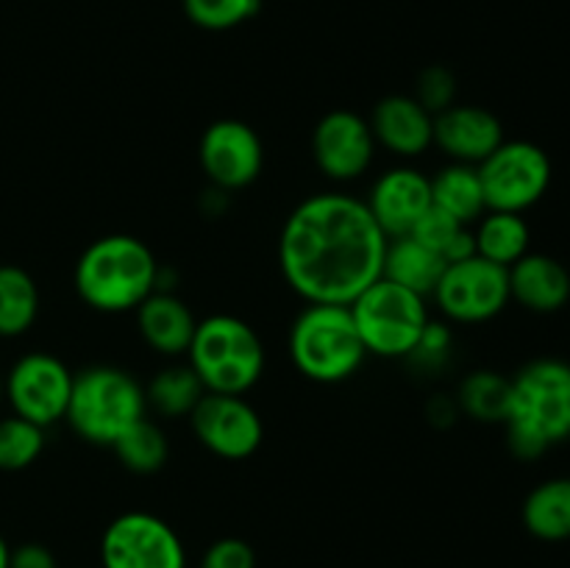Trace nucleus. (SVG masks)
<instances>
[{"label": "nucleus", "mask_w": 570, "mask_h": 568, "mask_svg": "<svg viewBox=\"0 0 570 568\" xmlns=\"http://www.w3.org/2000/svg\"><path fill=\"white\" fill-rule=\"evenodd\" d=\"M390 237L365 200L317 193L289 212L278 239L284 282L306 304H351L382 276Z\"/></svg>", "instance_id": "nucleus-1"}, {"label": "nucleus", "mask_w": 570, "mask_h": 568, "mask_svg": "<svg viewBox=\"0 0 570 568\" xmlns=\"http://www.w3.org/2000/svg\"><path fill=\"white\" fill-rule=\"evenodd\" d=\"M507 445L521 460H538L570 438V365L534 360L512 376Z\"/></svg>", "instance_id": "nucleus-2"}, {"label": "nucleus", "mask_w": 570, "mask_h": 568, "mask_svg": "<svg viewBox=\"0 0 570 568\" xmlns=\"http://www.w3.org/2000/svg\"><path fill=\"white\" fill-rule=\"evenodd\" d=\"M156 276L159 262L142 239L131 234H106L78 256L72 284L83 304L117 315L137 310L156 293Z\"/></svg>", "instance_id": "nucleus-3"}, {"label": "nucleus", "mask_w": 570, "mask_h": 568, "mask_svg": "<svg viewBox=\"0 0 570 568\" xmlns=\"http://www.w3.org/2000/svg\"><path fill=\"white\" fill-rule=\"evenodd\" d=\"M367 349L348 304H309L289 329V360L306 379L337 384L354 376Z\"/></svg>", "instance_id": "nucleus-4"}, {"label": "nucleus", "mask_w": 570, "mask_h": 568, "mask_svg": "<svg viewBox=\"0 0 570 568\" xmlns=\"http://www.w3.org/2000/svg\"><path fill=\"white\" fill-rule=\"evenodd\" d=\"M187 360L206 393L243 395L265 373V343L250 323L234 315H209L195 326Z\"/></svg>", "instance_id": "nucleus-5"}, {"label": "nucleus", "mask_w": 570, "mask_h": 568, "mask_svg": "<svg viewBox=\"0 0 570 568\" xmlns=\"http://www.w3.org/2000/svg\"><path fill=\"white\" fill-rule=\"evenodd\" d=\"M145 388L128 371L115 365H92L72 376L67 423L92 445H111L131 423L145 418Z\"/></svg>", "instance_id": "nucleus-6"}, {"label": "nucleus", "mask_w": 570, "mask_h": 568, "mask_svg": "<svg viewBox=\"0 0 570 568\" xmlns=\"http://www.w3.org/2000/svg\"><path fill=\"white\" fill-rule=\"evenodd\" d=\"M348 306L367 354L384 356V360L410 356L421 343L426 323L432 321L423 295L384 276L362 290Z\"/></svg>", "instance_id": "nucleus-7"}, {"label": "nucleus", "mask_w": 570, "mask_h": 568, "mask_svg": "<svg viewBox=\"0 0 570 568\" xmlns=\"http://www.w3.org/2000/svg\"><path fill=\"white\" fill-rule=\"evenodd\" d=\"M476 167L488 212L523 215L543 198L551 184L549 154L527 139H504Z\"/></svg>", "instance_id": "nucleus-8"}, {"label": "nucleus", "mask_w": 570, "mask_h": 568, "mask_svg": "<svg viewBox=\"0 0 570 568\" xmlns=\"http://www.w3.org/2000/svg\"><path fill=\"white\" fill-rule=\"evenodd\" d=\"M434 301L440 312L456 323L493 321L510 304V271L484 256L451 262L445 265Z\"/></svg>", "instance_id": "nucleus-9"}, {"label": "nucleus", "mask_w": 570, "mask_h": 568, "mask_svg": "<svg viewBox=\"0 0 570 568\" xmlns=\"http://www.w3.org/2000/svg\"><path fill=\"white\" fill-rule=\"evenodd\" d=\"M104 568H187L176 529L150 512H122L100 540Z\"/></svg>", "instance_id": "nucleus-10"}, {"label": "nucleus", "mask_w": 570, "mask_h": 568, "mask_svg": "<svg viewBox=\"0 0 570 568\" xmlns=\"http://www.w3.org/2000/svg\"><path fill=\"white\" fill-rule=\"evenodd\" d=\"M72 376L76 373H70V368L59 356L33 351L11 365L3 382V395L9 399L14 415L48 429L65 418L72 393Z\"/></svg>", "instance_id": "nucleus-11"}, {"label": "nucleus", "mask_w": 570, "mask_h": 568, "mask_svg": "<svg viewBox=\"0 0 570 568\" xmlns=\"http://www.w3.org/2000/svg\"><path fill=\"white\" fill-rule=\"evenodd\" d=\"M189 423L200 445L223 460H245L265 440V423L243 395L206 393L189 412Z\"/></svg>", "instance_id": "nucleus-12"}, {"label": "nucleus", "mask_w": 570, "mask_h": 568, "mask_svg": "<svg viewBox=\"0 0 570 568\" xmlns=\"http://www.w3.org/2000/svg\"><path fill=\"white\" fill-rule=\"evenodd\" d=\"M198 159L212 187L234 193L259 178L262 165H265V148H262L259 134L248 123L226 117V120H215L204 131Z\"/></svg>", "instance_id": "nucleus-13"}, {"label": "nucleus", "mask_w": 570, "mask_h": 568, "mask_svg": "<svg viewBox=\"0 0 570 568\" xmlns=\"http://www.w3.org/2000/svg\"><path fill=\"white\" fill-rule=\"evenodd\" d=\"M312 156L332 182H354L365 176L376 156V139L362 115L334 109L317 120L312 131Z\"/></svg>", "instance_id": "nucleus-14"}, {"label": "nucleus", "mask_w": 570, "mask_h": 568, "mask_svg": "<svg viewBox=\"0 0 570 568\" xmlns=\"http://www.w3.org/2000/svg\"><path fill=\"white\" fill-rule=\"evenodd\" d=\"M365 204L390 239L406 237L423 217V212L432 206L429 176L406 165L390 167L373 182Z\"/></svg>", "instance_id": "nucleus-15"}, {"label": "nucleus", "mask_w": 570, "mask_h": 568, "mask_svg": "<svg viewBox=\"0 0 570 568\" xmlns=\"http://www.w3.org/2000/svg\"><path fill=\"white\" fill-rule=\"evenodd\" d=\"M504 143V128L493 111L482 106L454 104L434 115V143L451 161L479 165Z\"/></svg>", "instance_id": "nucleus-16"}, {"label": "nucleus", "mask_w": 570, "mask_h": 568, "mask_svg": "<svg viewBox=\"0 0 570 568\" xmlns=\"http://www.w3.org/2000/svg\"><path fill=\"white\" fill-rule=\"evenodd\" d=\"M367 126L376 145L404 159L426 154L434 143V117L412 95H387L379 100Z\"/></svg>", "instance_id": "nucleus-17"}, {"label": "nucleus", "mask_w": 570, "mask_h": 568, "mask_svg": "<svg viewBox=\"0 0 570 568\" xmlns=\"http://www.w3.org/2000/svg\"><path fill=\"white\" fill-rule=\"evenodd\" d=\"M507 271H510V298H515L527 310L549 315L568 304L570 273L554 256L529 251Z\"/></svg>", "instance_id": "nucleus-18"}, {"label": "nucleus", "mask_w": 570, "mask_h": 568, "mask_svg": "<svg viewBox=\"0 0 570 568\" xmlns=\"http://www.w3.org/2000/svg\"><path fill=\"white\" fill-rule=\"evenodd\" d=\"M137 329L145 343L161 356H184L195 337L193 310L173 293H150L137 306Z\"/></svg>", "instance_id": "nucleus-19"}, {"label": "nucleus", "mask_w": 570, "mask_h": 568, "mask_svg": "<svg viewBox=\"0 0 570 568\" xmlns=\"http://www.w3.org/2000/svg\"><path fill=\"white\" fill-rule=\"evenodd\" d=\"M443 271V256L434 254L432 248L421 245L410 234L406 237H393L387 243V251H384L382 276L401 284V287L412 290V293L423 295V298L434 293Z\"/></svg>", "instance_id": "nucleus-20"}, {"label": "nucleus", "mask_w": 570, "mask_h": 568, "mask_svg": "<svg viewBox=\"0 0 570 568\" xmlns=\"http://www.w3.org/2000/svg\"><path fill=\"white\" fill-rule=\"evenodd\" d=\"M429 187H432V204L438 209L449 212L454 221L465 223V226L488 212L476 165L451 161V165H445L443 170L429 178Z\"/></svg>", "instance_id": "nucleus-21"}, {"label": "nucleus", "mask_w": 570, "mask_h": 568, "mask_svg": "<svg viewBox=\"0 0 570 568\" xmlns=\"http://www.w3.org/2000/svg\"><path fill=\"white\" fill-rule=\"evenodd\" d=\"M523 527L540 540L570 538V477H554L540 482L523 501Z\"/></svg>", "instance_id": "nucleus-22"}, {"label": "nucleus", "mask_w": 570, "mask_h": 568, "mask_svg": "<svg viewBox=\"0 0 570 568\" xmlns=\"http://www.w3.org/2000/svg\"><path fill=\"white\" fill-rule=\"evenodd\" d=\"M476 239V254L495 262L501 267H510L529 254V223L518 212H484L479 217V226L473 232Z\"/></svg>", "instance_id": "nucleus-23"}, {"label": "nucleus", "mask_w": 570, "mask_h": 568, "mask_svg": "<svg viewBox=\"0 0 570 568\" xmlns=\"http://www.w3.org/2000/svg\"><path fill=\"white\" fill-rule=\"evenodd\" d=\"M206 395L204 382L193 365H165L154 373V379L145 388V401L156 415L165 418H189V412L198 407V401Z\"/></svg>", "instance_id": "nucleus-24"}, {"label": "nucleus", "mask_w": 570, "mask_h": 568, "mask_svg": "<svg viewBox=\"0 0 570 568\" xmlns=\"http://www.w3.org/2000/svg\"><path fill=\"white\" fill-rule=\"evenodd\" d=\"M39 315V290L31 273L0 265V337H20Z\"/></svg>", "instance_id": "nucleus-25"}, {"label": "nucleus", "mask_w": 570, "mask_h": 568, "mask_svg": "<svg viewBox=\"0 0 570 568\" xmlns=\"http://www.w3.org/2000/svg\"><path fill=\"white\" fill-rule=\"evenodd\" d=\"M510 395H512V379L501 376L499 371H473L462 379L460 393H456V404L462 407L465 415L473 421L484 423H504L507 412H510Z\"/></svg>", "instance_id": "nucleus-26"}, {"label": "nucleus", "mask_w": 570, "mask_h": 568, "mask_svg": "<svg viewBox=\"0 0 570 568\" xmlns=\"http://www.w3.org/2000/svg\"><path fill=\"white\" fill-rule=\"evenodd\" d=\"M111 449H115L117 460H120L131 473L161 471L167 457H170L167 434L161 432L159 423H154L150 418H139L137 423H131V427L111 443Z\"/></svg>", "instance_id": "nucleus-27"}, {"label": "nucleus", "mask_w": 570, "mask_h": 568, "mask_svg": "<svg viewBox=\"0 0 570 568\" xmlns=\"http://www.w3.org/2000/svg\"><path fill=\"white\" fill-rule=\"evenodd\" d=\"M45 449V429L20 415L0 418V471H22Z\"/></svg>", "instance_id": "nucleus-28"}, {"label": "nucleus", "mask_w": 570, "mask_h": 568, "mask_svg": "<svg viewBox=\"0 0 570 568\" xmlns=\"http://www.w3.org/2000/svg\"><path fill=\"white\" fill-rule=\"evenodd\" d=\"M184 14L204 31H232L259 14L262 0H181Z\"/></svg>", "instance_id": "nucleus-29"}, {"label": "nucleus", "mask_w": 570, "mask_h": 568, "mask_svg": "<svg viewBox=\"0 0 570 568\" xmlns=\"http://www.w3.org/2000/svg\"><path fill=\"white\" fill-rule=\"evenodd\" d=\"M412 98L417 100V104L423 106V109L429 111V115H440V111H445L449 106L456 104V78L454 72L445 70V67L434 65V67H426V70L417 76V84H415V95Z\"/></svg>", "instance_id": "nucleus-30"}, {"label": "nucleus", "mask_w": 570, "mask_h": 568, "mask_svg": "<svg viewBox=\"0 0 570 568\" xmlns=\"http://www.w3.org/2000/svg\"><path fill=\"white\" fill-rule=\"evenodd\" d=\"M462 228H465V223L454 221L449 212L438 209V206L432 204L426 212H423L421 221L415 223V228L410 232V237H415L417 243L426 245V248H432L434 254L443 256L445 248L454 243V237L462 232Z\"/></svg>", "instance_id": "nucleus-31"}, {"label": "nucleus", "mask_w": 570, "mask_h": 568, "mask_svg": "<svg viewBox=\"0 0 570 568\" xmlns=\"http://www.w3.org/2000/svg\"><path fill=\"white\" fill-rule=\"evenodd\" d=\"M200 568H256V555L245 540L220 538L206 549Z\"/></svg>", "instance_id": "nucleus-32"}, {"label": "nucleus", "mask_w": 570, "mask_h": 568, "mask_svg": "<svg viewBox=\"0 0 570 568\" xmlns=\"http://www.w3.org/2000/svg\"><path fill=\"white\" fill-rule=\"evenodd\" d=\"M451 349V332L445 323H434L429 321L426 329H423V337L421 343L415 345L412 351V360H421V362H440Z\"/></svg>", "instance_id": "nucleus-33"}, {"label": "nucleus", "mask_w": 570, "mask_h": 568, "mask_svg": "<svg viewBox=\"0 0 570 568\" xmlns=\"http://www.w3.org/2000/svg\"><path fill=\"white\" fill-rule=\"evenodd\" d=\"M9 568H59L56 557L48 546L42 543H22L11 549Z\"/></svg>", "instance_id": "nucleus-34"}, {"label": "nucleus", "mask_w": 570, "mask_h": 568, "mask_svg": "<svg viewBox=\"0 0 570 568\" xmlns=\"http://www.w3.org/2000/svg\"><path fill=\"white\" fill-rule=\"evenodd\" d=\"M471 256H476V239H473V232L462 228V232L454 237V243L445 248L443 259H445V265H451V262L471 259Z\"/></svg>", "instance_id": "nucleus-35"}, {"label": "nucleus", "mask_w": 570, "mask_h": 568, "mask_svg": "<svg viewBox=\"0 0 570 568\" xmlns=\"http://www.w3.org/2000/svg\"><path fill=\"white\" fill-rule=\"evenodd\" d=\"M9 555H11L9 543H6V540L0 538V568H9Z\"/></svg>", "instance_id": "nucleus-36"}, {"label": "nucleus", "mask_w": 570, "mask_h": 568, "mask_svg": "<svg viewBox=\"0 0 570 568\" xmlns=\"http://www.w3.org/2000/svg\"><path fill=\"white\" fill-rule=\"evenodd\" d=\"M0 401H3V379H0Z\"/></svg>", "instance_id": "nucleus-37"}]
</instances>
